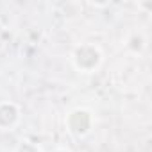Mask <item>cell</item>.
<instances>
[{"instance_id": "obj_1", "label": "cell", "mask_w": 152, "mask_h": 152, "mask_svg": "<svg viewBox=\"0 0 152 152\" xmlns=\"http://www.w3.org/2000/svg\"><path fill=\"white\" fill-rule=\"evenodd\" d=\"M100 52L95 48V47H90V45H84V47H79L73 54V61H75V66H77L81 72H93L99 64H100Z\"/></svg>"}, {"instance_id": "obj_2", "label": "cell", "mask_w": 152, "mask_h": 152, "mask_svg": "<svg viewBox=\"0 0 152 152\" xmlns=\"http://www.w3.org/2000/svg\"><path fill=\"white\" fill-rule=\"evenodd\" d=\"M18 122V107L11 102L0 104V129L7 131Z\"/></svg>"}, {"instance_id": "obj_3", "label": "cell", "mask_w": 152, "mask_h": 152, "mask_svg": "<svg viewBox=\"0 0 152 152\" xmlns=\"http://www.w3.org/2000/svg\"><path fill=\"white\" fill-rule=\"evenodd\" d=\"M16 152H39V148L36 145H32L31 141H22L16 148Z\"/></svg>"}, {"instance_id": "obj_4", "label": "cell", "mask_w": 152, "mask_h": 152, "mask_svg": "<svg viewBox=\"0 0 152 152\" xmlns=\"http://www.w3.org/2000/svg\"><path fill=\"white\" fill-rule=\"evenodd\" d=\"M56 152H70V150H66V148H59V150H56Z\"/></svg>"}]
</instances>
